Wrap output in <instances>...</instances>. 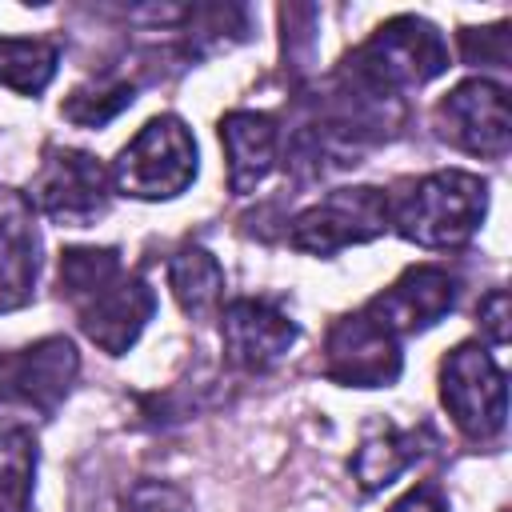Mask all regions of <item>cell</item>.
I'll list each match as a JSON object with an SVG mask.
<instances>
[{"label": "cell", "instance_id": "obj_5", "mask_svg": "<svg viewBox=\"0 0 512 512\" xmlns=\"http://www.w3.org/2000/svg\"><path fill=\"white\" fill-rule=\"evenodd\" d=\"M440 400L468 440H496L508 420L500 364L480 344H456L440 364Z\"/></svg>", "mask_w": 512, "mask_h": 512}, {"label": "cell", "instance_id": "obj_2", "mask_svg": "<svg viewBox=\"0 0 512 512\" xmlns=\"http://www.w3.org/2000/svg\"><path fill=\"white\" fill-rule=\"evenodd\" d=\"M488 212V184L472 172L444 168L432 176H420L388 200V224L420 248H460L476 236L480 220Z\"/></svg>", "mask_w": 512, "mask_h": 512}, {"label": "cell", "instance_id": "obj_21", "mask_svg": "<svg viewBox=\"0 0 512 512\" xmlns=\"http://www.w3.org/2000/svg\"><path fill=\"white\" fill-rule=\"evenodd\" d=\"M128 512H192V500L164 480H144L128 492Z\"/></svg>", "mask_w": 512, "mask_h": 512}, {"label": "cell", "instance_id": "obj_10", "mask_svg": "<svg viewBox=\"0 0 512 512\" xmlns=\"http://www.w3.org/2000/svg\"><path fill=\"white\" fill-rule=\"evenodd\" d=\"M76 348L64 336L36 340L20 352H0V404L52 412L76 380Z\"/></svg>", "mask_w": 512, "mask_h": 512}, {"label": "cell", "instance_id": "obj_19", "mask_svg": "<svg viewBox=\"0 0 512 512\" xmlns=\"http://www.w3.org/2000/svg\"><path fill=\"white\" fill-rule=\"evenodd\" d=\"M132 104V84L116 80V84H96V88H76L64 100V116L80 128H100L108 124L116 112H124Z\"/></svg>", "mask_w": 512, "mask_h": 512}, {"label": "cell", "instance_id": "obj_14", "mask_svg": "<svg viewBox=\"0 0 512 512\" xmlns=\"http://www.w3.org/2000/svg\"><path fill=\"white\" fill-rule=\"evenodd\" d=\"M220 144H224L232 192H252L276 164L280 132L268 112H228L220 120Z\"/></svg>", "mask_w": 512, "mask_h": 512}, {"label": "cell", "instance_id": "obj_15", "mask_svg": "<svg viewBox=\"0 0 512 512\" xmlns=\"http://www.w3.org/2000/svg\"><path fill=\"white\" fill-rule=\"evenodd\" d=\"M168 288L176 296V304L188 316H208L220 308L224 296V268L220 260L200 248V244H184L172 260H168Z\"/></svg>", "mask_w": 512, "mask_h": 512}, {"label": "cell", "instance_id": "obj_17", "mask_svg": "<svg viewBox=\"0 0 512 512\" xmlns=\"http://www.w3.org/2000/svg\"><path fill=\"white\" fill-rule=\"evenodd\" d=\"M56 44L48 40H12L0 36V84L20 92V96H36L48 88V80L56 76Z\"/></svg>", "mask_w": 512, "mask_h": 512}, {"label": "cell", "instance_id": "obj_9", "mask_svg": "<svg viewBox=\"0 0 512 512\" xmlns=\"http://www.w3.org/2000/svg\"><path fill=\"white\" fill-rule=\"evenodd\" d=\"M400 336L364 308L340 316L324 340V376L344 388H388L400 376Z\"/></svg>", "mask_w": 512, "mask_h": 512}, {"label": "cell", "instance_id": "obj_7", "mask_svg": "<svg viewBox=\"0 0 512 512\" xmlns=\"http://www.w3.org/2000/svg\"><path fill=\"white\" fill-rule=\"evenodd\" d=\"M384 228H388V196L380 188H336L292 220L288 244L308 256H332L348 244L376 240Z\"/></svg>", "mask_w": 512, "mask_h": 512}, {"label": "cell", "instance_id": "obj_4", "mask_svg": "<svg viewBox=\"0 0 512 512\" xmlns=\"http://www.w3.org/2000/svg\"><path fill=\"white\" fill-rule=\"evenodd\" d=\"M112 184L136 200H172L196 180V140L176 116L148 120L116 156Z\"/></svg>", "mask_w": 512, "mask_h": 512}, {"label": "cell", "instance_id": "obj_6", "mask_svg": "<svg viewBox=\"0 0 512 512\" xmlns=\"http://www.w3.org/2000/svg\"><path fill=\"white\" fill-rule=\"evenodd\" d=\"M108 188L112 176L96 156L80 148H48L32 176L28 204L56 224L88 228L108 212Z\"/></svg>", "mask_w": 512, "mask_h": 512}, {"label": "cell", "instance_id": "obj_16", "mask_svg": "<svg viewBox=\"0 0 512 512\" xmlns=\"http://www.w3.org/2000/svg\"><path fill=\"white\" fill-rule=\"evenodd\" d=\"M420 456V436L416 432H400L392 424L368 432L352 456V476L364 492H380L388 488L412 460Z\"/></svg>", "mask_w": 512, "mask_h": 512}, {"label": "cell", "instance_id": "obj_11", "mask_svg": "<svg viewBox=\"0 0 512 512\" xmlns=\"http://www.w3.org/2000/svg\"><path fill=\"white\" fill-rule=\"evenodd\" d=\"M220 340L228 364H236L240 372H268L296 344V324L276 304L244 296L220 312Z\"/></svg>", "mask_w": 512, "mask_h": 512}, {"label": "cell", "instance_id": "obj_13", "mask_svg": "<svg viewBox=\"0 0 512 512\" xmlns=\"http://www.w3.org/2000/svg\"><path fill=\"white\" fill-rule=\"evenodd\" d=\"M40 268V240L32 224V204L20 192L0 188V312L24 308L32 300Z\"/></svg>", "mask_w": 512, "mask_h": 512}, {"label": "cell", "instance_id": "obj_12", "mask_svg": "<svg viewBox=\"0 0 512 512\" xmlns=\"http://www.w3.org/2000/svg\"><path fill=\"white\" fill-rule=\"evenodd\" d=\"M452 304H456V280L436 264H416L400 272L380 296H372L364 312L380 320L392 336H404L432 328L440 316L452 312Z\"/></svg>", "mask_w": 512, "mask_h": 512}, {"label": "cell", "instance_id": "obj_1", "mask_svg": "<svg viewBox=\"0 0 512 512\" xmlns=\"http://www.w3.org/2000/svg\"><path fill=\"white\" fill-rule=\"evenodd\" d=\"M60 296L108 356H124L156 312L152 288L120 264L116 248H68L60 256Z\"/></svg>", "mask_w": 512, "mask_h": 512}, {"label": "cell", "instance_id": "obj_23", "mask_svg": "<svg viewBox=\"0 0 512 512\" xmlns=\"http://www.w3.org/2000/svg\"><path fill=\"white\" fill-rule=\"evenodd\" d=\"M388 512H448V504H444V496H440L432 484H416V488H408Z\"/></svg>", "mask_w": 512, "mask_h": 512}, {"label": "cell", "instance_id": "obj_18", "mask_svg": "<svg viewBox=\"0 0 512 512\" xmlns=\"http://www.w3.org/2000/svg\"><path fill=\"white\" fill-rule=\"evenodd\" d=\"M36 440L24 428L0 432V512H32Z\"/></svg>", "mask_w": 512, "mask_h": 512}, {"label": "cell", "instance_id": "obj_3", "mask_svg": "<svg viewBox=\"0 0 512 512\" xmlns=\"http://www.w3.org/2000/svg\"><path fill=\"white\" fill-rule=\"evenodd\" d=\"M348 64L364 92L396 96L436 80L448 68V44L424 16H392L372 32L364 48L348 56Z\"/></svg>", "mask_w": 512, "mask_h": 512}, {"label": "cell", "instance_id": "obj_8", "mask_svg": "<svg viewBox=\"0 0 512 512\" xmlns=\"http://www.w3.org/2000/svg\"><path fill=\"white\" fill-rule=\"evenodd\" d=\"M436 132L472 156L500 160L512 144V116H508V88L484 76L456 84L436 104Z\"/></svg>", "mask_w": 512, "mask_h": 512}, {"label": "cell", "instance_id": "obj_22", "mask_svg": "<svg viewBox=\"0 0 512 512\" xmlns=\"http://www.w3.org/2000/svg\"><path fill=\"white\" fill-rule=\"evenodd\" d=\"M480 328L488 332L492 344H508V292L504 288H492L484 300H480Z\"/></svg>", "mask_w": 512, "mask_h": 512}, {"label": "cell", "instance_id": "obj_20", "mask_svg": "<svg viewBox=\"0 0 512 512\" xmlns=\"http://www.w3.org/2000/svg\"><path fill=\"white\" fill-rule=\"evenodd\" d=\"M460 44H464V60H480V64H508V24H496V28H464L460 32Z\"/></svg>", "mask_w": 512, "mask_h": 512}]
</instances>
